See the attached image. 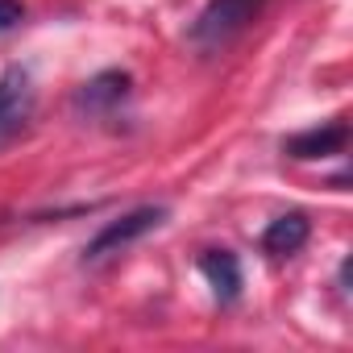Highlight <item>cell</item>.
<instances>
[{
	"label": "cell",
	"mask_w": 353,
	"mask_h": 353,
	"mask_svg": "<svg viewBox=\"0 0 353 353\" xmlns=\"http://www.w3.org/2000/svg\"><path fill=\"white\" fill-rule=\"evenodd\" d=\"M262 5L266 0H208L200 9V17L192 21V30H188V42L204 54H216L258 21Z\"/></svg>",
	"instance_id": "6da1fadb"
},
{
	"label": "cell",
	"mask_w": 353,
	"mask_h": 353,
	"mask_svg": "<svg viewBox=\"0 0 353 353\" xmlns=\"http://www.w3.org/2000/svg\"><path fill=\"white\" fill-rule=\"evenodd\" d=\"M162 221H166V208H162V204H137V208L121 212L117 221H108V225L83 245V266H100V262L117 258L121 250H129L133 241H141L145 233H154Z\"/></svg>",
	"instance_id": "7a4b0ae2"
},
{
	"label": "cell",
	"mask_w": 353,
	"mask_h": 353,
	"mask_svg": "<svg viewBox=\"0 0 353 353\" xmlns=\"http://www.w3.org/2000/svg\"><path fill=\"white\" fill-rule=\"evenodd\" d=\"M133 92V79L129 71H100L92 75L79 92H75V112H88V117H104L112 108H121Z\"/></svg>",
	"instance_id": "3957f363"
},
{
	"label": "cell",
	"mask_w": 353,
	"mask_h": 353,
	"mask_svg": "<svg viewBox=\"0 0 353 353\" xmlns=\"http://www.w3.org/2000/svg\"><path fill=\"white\" fill-rule=\"evenodd\" d=\"M349 145V125L336 117V121H324V125H312L303 133H291L283 141V154L287 158H299V162H312V158H332Z\"/></svg>",
	"instance_id": "277c9868"
},
{
	"label": "cell",
	"mask_w": 353,
	"mask_h": 353,
	"mask_svg": "<svg viewBox=\"0 0 353 353\" xmlns=\"http://www.w3.org/2000/svg\"><path fill=\"white\" fill-rule=\"evenodd\" d=\"M34 112V79L21 67H9L0 75V137L17 133Z\"/></svg>",
	"instance_id": "5b68a950"
},
{
	"label": "cell",
	"mask_w": 353,
	"mask_h": 353,
	"mask_svg": "<svg viewBox=\"0 0 353 353\" xmlns=\"http://www.w3.org/2000/svg\"><path fill=\"white\" fill-rule=\"evenodd\" d=\"M307 233H312V225H307L303 212H283V216H274V221L266 225L262 250H266L270 258H291V254H299V250L307 245Z\"/></svg>",
	"instance_id": "8992f818"
},
{
	"label": "cell",
	"mask_w": 353,
	"mask_h": 353,
	"mask_svg": "<svg viewBox=\"0 0 353 353\" xmlns=\"http://www.w3.org/2000/svg\"><path fill=\"white\" fill-rule=\"evenodd\" d=\"M200 274L208 279V287H212V295H216L221 303H233V299L241 295V262H237V254H229V250H208V254L200 258Z\"/></svg>",
	"instance_id": "52a82bcc"
},
{
	"label": "cell",
	"mask_w": 353,
	"mask_h": 353,
	"mask_svg": "<svg viewBox=\"0 0 353 353\" xmlns=\"http://www.w3.org/2000/svg\"><path fill=\"white\" fill-rule=\"evenodd\" d=\"M26 21V5L21 0H0V34H9Z\"/></svg>",
	"instance_id": "ba28073f"
}]
</instances>
